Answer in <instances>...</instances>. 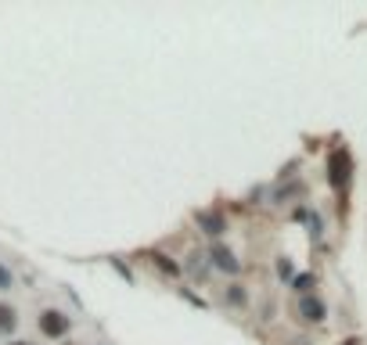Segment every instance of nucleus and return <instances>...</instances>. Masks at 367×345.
Instances as JSON below:
<instances>
[{
	"mask_svg": "<svg viewBox=\"0 0 367 345\" xmlns=\"http://www.w3.org/2000/svg\"><path fill=\"white\" fill-rule=\"evenodd\" d=\"M14 324H19V317H14V309H11L8 302H0V335H4V331H11Z\"/></svg>",
	"mask_w": 367,
	"mask_h": 345,
	"instance_id": "4",
	"label": "nucleus"
},
{
	"mask_svg": "<svg viewBox=\"0 0 367 345\" xmlns=\"http://www.w3.org/2000/svg\"><path fill=\"white\" fill-rule=\"evenodd\" d=\"M213 256H216V266H220V270H231V274L238 270V263H234V256L227 252V248H216Z\"/></svg>",
	"mask_w": 367,
	"mask_h": 345,
	"instance_id": "5",
	"label": "nucleus"
},
{
	"mask_svg": "<svg viewBox=\"0 0 367 345\" xmlns=\"http://www.w3.org/2000/svg\"><path fill=\"white\" fill-rule=\"evenodd\" d=\"M310 285H313V277H299V280H295L299 291H310Z\"/></svg>",
	"mask_w": 367,
	"mask_h": 345,
	"instance_id": "6",
	"label": "nucleus"
},
{
	"mask_svg": "<svg viewBox=\"0 0 367 345\" xmlns=\"http://www.w3.org/2000/svg\"><path fill=\"white\" fill-rule=\"evenodd\" d=\"M40 331L51 335V338H61V335L69 331V317H61L58 309H47L43 317H40Z\"/></svg>",
	"mask_w": 367,
	"mask_h": 345,
	"instance_id": "2",
	"label": "nucleus"
},
{
	"mask_svg": "<svg viewBox=\"0 0 367 345\" xmlns=\"http://www.w3.org/2000/svg\"><path fill=\"white\" fill-rule=\"evenodd\" d=\"M349 169H353L349 151H335L331 155V187H346L349 183Z\"/></svg>",
	"mask_w": 367,
	"mask_h": 345,
	"instance_id": "1",
	"label": "nucleus"
},
{
	"mask_svg": "<svg viewBox=\"0 0 367 345\" xmlns=\"http://www.w3.org/2000/svg\"><path fill=\"white\" fill-rule=\"evenodd\" d=\"M299 313H302V320L321 324V320H324V302H321V299H313V295H306V299L299 302Z\"/></svg>",
	"mask_w": 367,
	"mask_h": 345,
	"instance_id": "3",
	"label": "nucleus"
},
{
	"mask_svg": "<svg viewBox=\"0 0 367 345\" xmlns=\"http://www.w3.org/2000/svg\"><path fill=\"white\" fill-rule=\"evenodd\" d=\"M342 345H357V342H342Z\"/></svg>",
	"mask_w": 367,
	"mask_h": 345,
	"instance_id": "8",
	"label": "nucleus"
},
{
	"mask_svg": "<svg viewBox=\"0 0 367 345\" xmlns=\"http://www.w3.org/2000/svg\"><path fill=\"white\" fill-rule=\"evenodd\" d=\"M14 345H29V342H14Z\"/></svg>",
	"mask_w": 367,
	"mask_h": 345,
	"instance_id": "9",
	"label": "nucleus"
},
{
	"mask_svg": "<svg viewBox=\"0 0 367 345\" xmlns=\"http://www.w3.org/2000/svg\"><path fill=\"white\" fill-rule=\"evenodd\" d=\"M277 270H281V277H289V274H292V263H289V259H281V263H277Z\"/></svg>",
	"mask_w": 367,
	"mask_h": 345,
	"instance_id": "7",
	"label": "nucleus"
}]
</instances>
